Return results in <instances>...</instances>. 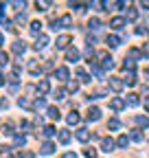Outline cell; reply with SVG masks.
I'll return each mask as SVG.
<instances>
[{"mask_svg":"<svg viewBox=\"0 0 149 158\" xmlns=\"http://www.w3.org/2000/svg\"><path fill=\"white\" fill-rule=\"evenodd\" d=\"M110 27H112V29H116V31L123 29V27H125V18H121V15L112 18V20H110Z\"/></svg>","mask_w":149,"mask_h":158,"instance_id":"1","label":"cell"},{"mask_svg":"<svg viewBox=\"0 0 149 158\" xmlns=\"http://www.w3.org/2000/svg\"><path fill=\"white\" fill-rule=\"evenodd\" d=\"M79 57H81V55H79L77 48H68V51H66V59H68V62H72V64L79 62Z\"/></svg>","mask_w":149,"mask_h":158,"instance_id":"2","label":"cell"},{"mask_svg":"<svg viewBox=\"0 0 149 158\" xmlns=\"http://www.w3.org/2000/svg\"><path fill=\"white\" fill-rule=\"evenodd\" d=\"M110 88L114 90V92H121L123 90V81H121L119 77H110Z\"/></svg>","mask_w":149,"mask_h":158,"instance_id":"3","label":"cell"},{"mask_svg":"<svg viewBox=\"0 0 149 158\" xmlns=\"http://www.w3.org/2000/svg\"><path fill=\"white\" fill-rule=\"evenodd\" d=\"M70 42H72L70 35H59V37H57V48H68Z\"/></svg>","mask_w":149,"mask_h":158,"instance_id":"4","label":"cell"},{"mask_svg":"<svg viewBox=\"0 0 149 158\" xmlns=\"http://www.w3.org/2000/svg\"><path fill=\"white\" fill-rule=\"evenodd\" d=\"M105 42H107L110 48H116V46H121V37H116V35H107Z\"/></svg>","mask_w":149,"mask_h":158,"instance_id":"5","label":"cell"},{"mask_svg":"<svg viewBox=\"0 0 149 158\" xmlns=\"http://www.w3.org/2000/svg\"><path fill=\"white\" fill-rule=\"evenodd\" d=\"M101 118V110L99 108H90L88 110V121H99Z\"/></svg>","mask_w":149,"mask_h":158,"instance_id":"6","label":"cell"},{"mask_svg":"<svg viewBox=\"0 0 149 158\" xmlns=\"http://www.w3.org/2000/svg\"><path fill=\"white\" fill-rule=\"evenodd\" d=\"M77 138H79L81 143H88V141H90V132H88L86 127H81V130H77Z\"/></svg>","mask_w":149,"mask_h":158,"instance_id":"7","label":"cell"},{"mask_svg":"<svg viewBox=\"0 0 149 158\" xmlns=\"http://www.w3.org/2000/svg\"><path fill=\"white\" fill-rule=\"evenodd\" d=\"M110 108H112V110H123V108H125V101L116 97V99H112V101H110Z\"/></svg>","mask_w":149,"mask_h":158,"instance_id":"8","label":"cell"},{"mask_svg":"<svg viewBox=\"0 0 149 158\" xmlns=\"http://www.w3.org/2000/svg\"><path fill=\"white\" fill-rule=\"evenodd\" d=\"M66 121H68V125H77V123L81 121V116H79L77 112H70V114L66 116Z\"/></svg>","mask_w":149,"mask_h":158,"instance_id":"9","label":"cell"},{"mask_svg":"<svg viewBox=\"0 0 149 158\" xmlns=\"http://www.w3.org/2000/svg\"><path fill=\"white\" fill-rule=\"evenodd\" d=\"M11 48H13V53H18V55H20V53H24V51H26V44L18 40V42H13V46H11Z\"/></svg>","mask_w":149,"mask_h":158,"instance_id":"10","label":"cell"},{"mask_svg":"<svg viewBox=\"0 0 149 158\" xmlns=\"http://www.w3.org/2000/svg\"><path fill=\"white\" fill-rule=\"evenodd\" d=\"M112 147H114V141H112V138H103L101 141V149L103 152H112Z\"/></svg>","mask_w":149,"mask_h":158,"instance_id":"11","label":"cell"},{"mask_svg":"<svg viewBox=\"0 0 149 158\" xmlns=\"http://www.w3.org/2000/svg\"><path fill=\"white\" fill-rule=\"evenodd\" d=\"M46 44H48V37H46V35H37V42H35V48L40 51V48H44Z\"/></svg>","mask_w":149,"mask_h":158,"instance_id":"12","label":"cell"},{"mask_svg":"<svg viewBox=\"0 0 149 158\" xmlns=\"http://www.w3.org/2000/svg\"><path fill=\"white\" fill-rule=\"evenodd\" d=\"M125 103H127V106H132V108H136V106L140 103V101H138V94H127Z\"/></svg>","mask_w":149,"mask_h":158,"instance_id":"13","label":"cell"},{"mask_svg":"<svg viewBox=\"0 0 149 158\" xmlns=\"http://www.w3.org/2000/svg\"><path fill=\"white\" fill-rule=\"evenodd\" d=\"M103 57V68L105 70H112V68H114V59H112V57H107V55H101Z\"/></svg>","mask_w":149,"mask_h":158,"instance_id":"14","label":"cell"},{"mask_svg":"<svg viewBox=\"0 0 149 158\" xmlns=\"http://www.w3.org/2000/svg\"><path fill=\"white\" fill-rule=\"evenodd\" d=\"M77 77H79L81 84H88V81H90V77H88V73H86L83 68H77Z\"/></svg>","mask_w":149,"mask_h":158,"instance_id":"15","label":"cell"},{"mask_svg":"<svg viewBox=\"0 0 149 158\" xmlns=\"http://www.w3.org/2000/svg\"><path fill=\"white\" fill-rule=\"evenodd\" d=\"M40 152H42L44 156H48V154H53V152H55V145H53V143H44Z\"/></svg>","mask_w":149,"mask_h":158,"instance_id":"16","label":"cell"},{"mask_svg":"<svg viewBox=\"0 0 149 158\" xmlns=\"http://www.w3.org/2000/svg\"><path fill=\"white\" fill-rule=\"evenodd\" d=\"M59 143H64V145L70 143V132H68V130H62V132H59Z\"/></svg>","mask_w":149,"mask_h":158,"instance_id":"17","label":"cell"},{"mask_svg":"<svg viewBox=\"0 0 149 158\" xmlns=\"http://www.w3.org/2000/svg\"><path fill=\"white\" fill-rule=\"evenodd\" d=\"M55 75H57V77L62 79V81H64V79H68V68H66V66H59Z\"/></svg>","mask_w":149,"mask_h":158,"instance_id":"18","label":"cell"},{"mask_svg":"<svg viewBox=\"0 0 149 158\" xmlns=\"http://www.w3.org/2000/svg\"><path fill=\"white\" fill-rule=\"evenodd\" d=\"M48 88H50V86H48V81H46V79H42V81L37 84V90H40L42 94H44V92H48Z\"/></svg>","mask_w":149,"mask_h":158,"instance_id":"19","label":"cell"},{"mask_svg":"<svg viewBox=\"0 0 149 158\" xmlns=\"http://www.w3.org/2000/svg\"><path fill=\"white\" fill-rule=\"evenodd\" d=\"M134 121H136L138 125H143V127H149V118H147V116H136Z\"/></svg>","mask_w":149,"mask_h":158,"instance_id":"20","label":"cell"},{"mask_svg":"<svg viewBox=\"0 0 149 158\" xmlns=\"http://www.w3.org/2000/svg\"><path fill=\"white\" fill-rule=\"evenodd\" d=\"M116 145H119V147H127V145H129V138H127L125 134H123V136H119V141H116Z\"/></svg>","mask_w":149,"mask_h":158,"instance_id":"21","label":"cell"},{"mask_svg":"<svg viewBox=\"0 0 149 158\" xmlns=\"http://www.w3.org/2000/svg\"><path fill=\"white\" fill-rule=\"evenodd\" d=\"M107 127H110V130H119V127H121V121H119V118H110Z\"/></svg>","mask_w":149,"mask_h":158,"instance_id":"22","label":"cell"},{"mask_svg":"<svg viewBox=\"0 0 149 158\" xmlns=\"http://www.w3.org/2000/svg\"><path fill=\"white\" fill-rule=\"evenodd\" d=\"M132 141H136V143H140V141H143V134H140V130H132Z\"/></svg>","mask_w":149,"mask_h":158,"instance_id":"23","label":"cell"},{"mask_svg":"<svg viewBox=\"0 0 149 158\" xmlns=\"http://www.w3.org/2000/svg\"><path fill=\"white\" fill-rule=\"evenodd\" d=\"M136 15H138V11H136L134 7H129V9H127V20H136Z\"/></svg>","mask_w":149,"mask_h":158,"instance_id":"24","label":"cell"},{"mask_svg":"<svg viewBox=\"0 0 149 158\" xmlns=\"http://www.w3.org/2000/svg\"><path fill=\"white\" fill-rule=\"evenodd\" d=\"M40 29H42V24H40V22H31V33H33V35L40 33Z\"/></svg>","mask_w":149,"mask_h":158,"instance_id":"25","label":"cell"},{"mask_svg":"<svg viewBox=\"0 0 149 158\" xmlns=\"http://www.w3.org/2000/svg\"><path fill=\"white\" fill-rule=\"evenodd\" d=\"M48 116H50V118H59L62 114H59V110H57V108H48Z\"/></svg>","mask_w":149,"mask_h":158,"instance_id":"26","label":"cell"},{"mask_svg":"<svg viewBox=\"0 0 149 158\" xmlns=\"http://www.w3.org/2000/svg\"><path fill=\"white\" fill-rule=\"evenodd\" d=\"M90 29H101V20L99 18H92L90 20Z\"/></svg>","mask_w":149,"mask_h":158,"instance_id":"27","label":"cell"},{"mask_svg":"<svg viewBox=\"0 0 149 158\" xmlns=\"http://www.w3.org/2000/svg\"><path fill=\"white\" fill-rule=\"evenodd\" d=\"M59 22H62L64 27H72V18H70V15H64V18L59 20Z\"/></svg>","mask_w":149,"mask_h":158,"instance_id":"28","label":"cell"},{"mask_svg":"<svg viewBox=\"0 0 149 158\" xmlns=\"http://www.w3.org/2000/svg\"><path fill=\"white\" fill-rule=\"evenodd\" d=\"M9 64V55L7 53H0V66H7Z\"/></svg>","mask_w":149,"mask_h":158,"instance_id":"29","label":"cell"},{"mask_svg":"<svg viewBox=\"0 0 149 158\" xmlns=\"http://www.w3.org/2000/svg\"><path fill=\"white\" fill-rule=\"evenodd\" d=\"M2 27H5L7 31H13V22H11V20H2Z\"/></svg>","mask_w":149,"mask_h":158,"instance_id":"30","label":"cell"},{"mask_svg":"<svg viewBox=\"0 0 149 158\" xmlns=\"http://www.w3.org/2000/svg\"><path fill=\"white\" fill-rule=\"evenodd\" d=\"M35 108H37V110L46 108V101H44V99H37V101H35Z\"/></svg>","mask_w":149,"mask_h":158,"instance_id":"31","label":"cell"},{"mask_svg":"<svg viewBox=\"0 0 149 158\" xmlns=\"http://www.w3.org/2000/svg\"><path fill=\"white\" fill-rule=\"evenodd\" d=\"M42 134H44V136H53V134H55V127H50V125H48V127H44V132H42Z\"/></svg>","mask_w":149,"mask_h":158,"instance_id":"32","label":"cell"},{"mask_svg":"<svg viewBox=\"0 0 149 158\" xmlns=\"http://www.w3.org/2000/svg\"><path fill=\"white\" fill-rule=\"evenodd\" d=\"M68 90H70V92H77V90H79V86L74 84V81H70V84H68Z\"/></svg>","mask_w":149,"mask_h":158,"instance_id":"33","label":"cell"},{"mask_svg":"<svg viewBox=\"0 0 149 158\" xmlns=\"http://www.w3.org/2000/svg\"><path fill=\"white\" fill-rule=\"evenodd\" d=\"M24 143H26L24 136H15V145H24Z\"/></svg>","mask_w":149,"mask_h":158,"instance_id":"34","label":"cell"},{"mask_svg":"<svg viewBox=\"0 0 149 158\" xmlns=\"http://www.w3.org/2000/svg\"><path fill=\"white\" fill-rule=\"evenodd\" d=\"M35 7H37V11H46V2H35Z\"/></svg>","mask_w":149,"mask_h":158,"instance_id":"35","label":"cell"},{"mask_svg":"<svg viewBox=\"0 0 149 158\" xmlns=\"http://www.w3.org/2000/svg\"><path fill=\"white\" fill-rule=\"evenodd\" d=\"M86 156H88V158H95V156H97V149H86Z\"/></svg>","mask_w":149,"mask_h":158,"instance_id":"36","label":"cell"},{"mask_svg":"<svg viewBox=\"0 0 149 158\" xmlns=\"http://www.w3.org/2000/svg\"><path fill=\"white\" fill-rule=\"evenodd\" d=\"M15 20H18V22H26V13H18Z\"/></svg>","mask_w":149,"mask_h":158,"instance_id":"37","label":"cell"},{"mask_svg":"<svg viewBox=\"0 0 149 158\" xmlns=\"http://www.w3.org/2000/svg\"><path fill=\"white\" fill-rule=\"evenodd\" d=\"M129 57H140V51H136V48H132V51H129Z\"/></svg>","mask_w":149,"mask_h":158,"instance_id":"38","label":"cell"},{"mask_svg":"<svg viewBox=\"0 0 149 158\" xmlns=\"http://www.w3.org/2000/svg\"><path fill=\"white\" fill-rule=\"evenodd\" d=\"M55 99H64V90H55Z\"/></svg>","mask_w":149,"mask_h":158,"instance_id":"39","label":"cell"},{"mask_svg":"<svg viewBox=\"0 0 149 158\" xmlns=\"http://www.w3.org/2000/svg\"><path fill=\"white\" fill-rule=\"evenodd\" d=\"M64 158H77V154H72V152H68V154H64Z\"/></svg>","mask_w":149,"mask_h":158,"instance_id":"40","label":"cell"},{"mask_svg":"<svg viewBox=\"0 0 149 158\" xmlns=\"http://www.w3.org/2000/svg\"><path fill=\"white\" fill-rule=\"evenodd\" d=\"M145 110L149 112V97H145Z\"/></svg>","mask_w":149,"mask_h":158,"instance_id":"41","label":"cell"},{"mask_svg":"<svg viewBox=\"0 0 149 158\" xmlns=\"http://www.w3.org/2000/svg\"><path fill=\"white\" fill-rule=\"evenodd\" d=\"M2 13H5V5H2V2H0V15H2Z\"/></svg>","mask_w":149,"mask_h":158,"instance_id":"42","label":"cell"},{"mask_svg":"<svg viewBox=\"0 0 149 158\" xmlns=\"http://www.w3.org/2000/svg\"><path fill=\"white\" fill-rule=\"evenodd\" d=\"M5 44V37H2V33H0V46H2Z\"/></svg>","mask_w":149,"mask_h":158,"instance_id":"43","label":"cell"},{"mask_svg":"<svg viewBox=\"0 0 149 158\" xmlns=\"http://www.w3.org/2000/svg\"><path fill=\"white\" fill-rule=\"evenodd\" d=\"M2 84H5V79H2V75H0V86H2Z\"/></svg>","mask_w":149,"mask_h":158,"instance_id":"44","label":"cell"}]
</instances>
